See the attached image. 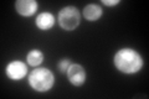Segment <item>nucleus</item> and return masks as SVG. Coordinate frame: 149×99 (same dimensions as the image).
Instances as JSON below:
<instances>
[{
	"label": "nucleus",
	"instance_id": "nucleus-3",
	"mask_svg": "<svg viewBox=\"0 0 149 99\" xmlns=\"http://www.w3.org/2000/svg\"><path fill=\"white\" fill-rule=\"evenodd\" d=\"M57 21H58V25L61 26L62 30L73 31L74 29H77L78 25H80V21H81L80 11H78L77 8H74V6L62 8L58 12Z\"/></svg>",
	"mask_w": 149,
	"mask_h": 99
},
{
	"label": "nucleus",
	"instance_id": "nucleus-1",
	"mask_svg": "<svg viewBox=\"0 0 149 99\" xmlns=\"http://www.w3.org/2000/svg\"><path fill=\"white\" fill-rule=\"evenodd\" d=\"M113 63L119 72L125 74L138 73L143 68L144 61L142 56L133 48H120L116 52Z\"/></svg>",
	"mask_w": 149,
	"mask_h": 99
},
{
	"label": "nucleus",
	"instance_id": "nucleus-4",
	"mask_svg": "<svg viewBox=\"0 0 149 99\" xmlns=\"http://www.w3.org/2000/svg\"><path fill=\"white\" fill-rule=\"evenodd\" d=\"M5 73L13 81H20V79H22L27 74V66L22 61H19V60L11 61L6 66Z\"/></svg>",
	"mask_w": 149,
	"mask_h": 99
},
{
	"label": "nucleus",
	"instance_id": "nucleus-7",
	"mask_svg": "<svg viewBox=\"0 0 149 99\" xmlns=\"http://www.w3.org/2000/svg\"><path fill=\"white\" fill-rule=\"evenodd\" d=\"M35 24L40 30H44V31L50 30V29H52L54 25H55V16L49 11L41 12L37 15Z\"/></svg>",
	"mask_w": 149,
	"mask_h": 99
},
{
	"label": "nucleus",
	"instance_id": "nucleus-10",
	"mask_svg": "<svg viewBox=\"0 0 149 99\" xmlns=\"http://www.w3.org/2000/svg\"><path fill=\"white\" fill-rule=\"evenodd\" d=\"M70 66H71V62H70V60H68V58H62V60L57 63V68H58V71H60L61 73H67V69H68Z\"/></svg>",
	"mask_w": 149,
	"mask_h": 99
},
{
	"label": "nucleus",
	"instance_id": "nucleus-8",
	"mask_svg": "<svg viewBox=\"0 0 149 99\" xmlns=\"http://www.w3.org/2000/svg\"><path fill=\"white\" fill-rule=\"evenodd\" d=\"M83 16L87 21H97L102 16V9L96 4H90L83 9Z\"/></svg>",
	"mask_w": 149,
	"mask_h": 99
},
{
	"label": "nucleus",
	"instance_id": "nucleus-2",
	"mask_svg": "<svg viewBox=\"0 0 149 99\" xmlns=\"http://www.w3.org/2000/svg\"><path fill=\"white\" fill-rule=\"evenodd\" d=\"M29 84L36 92H47L55 84L54 73L49 68H35L29 74Z\"/></svg>",
	"mask_w": 149,
	"mask_h": 99
},
{
	"label": "nucleus",
	"instance_id": "nucleus-6",
	"mask_svg": "<svg viewBox=\"0 0 149 99\" xmlns=\"http://www.w3.org/2000/svg\"><path fill=\"white\" fill-rule=\"evenodd\" d=\"M37 4L36 0H17L15 3L16 11L22 16H31L37 11Z\"/></svg>",
	"mask_w": 149,
	"mask_h": 99
},
{
	"label": "nucleus",
	"instance_id": "nucleus-9",
	"mask_svg": "<svg viewBox=\"0 0 149 99\" xmlns=\"http://www.w3.org/2000/svg\"><path fill=\"white\" fill-rule=\"evenodd\" d=\"M42 61H44V53L37 48L31 50L30 52L26 55V62L29 66H31V67H36V66L41 64Z\"/></svg>",
	"mask_w": 149,
	"mask_h": 99
},
{
	"label": "nucleus",
	"instance_id": "nucleus-11",
	"mask_svg": "<svg viewBox=\"0 0 149 99\" xmlns=\"http://www.w3.org/2000/svg\"><path fill=\"white\" fill-rule=\"evenodd\" d=\"M102 4H104L107 6H114L119 4V0H102Z\"/></svg>",
	"mask_w": 149,
	"mask_h": 99
},
{
	"label": "nucleus",
	"instance_id": "nucleus-5",
	"mask_svg": "<svg viewBox=\"0 0 149 99\" xmlns=\"http://www.w3.org/2000/svg\"><path fill=\"white\" fill-rule=\"evenodd\" d=\"M67 78L71 84H73L76 87H80L86 82V78H87L86 69L81 64L71 63V66L67 69Z\"/></svg>",
	"mask_w": 149,
	"mask_h": 99
}]
</instances>
